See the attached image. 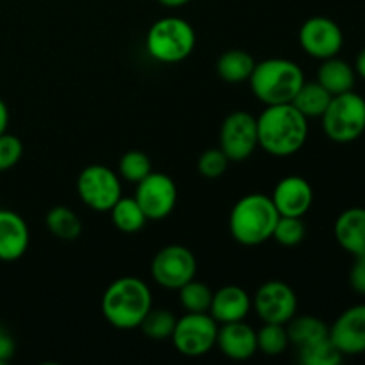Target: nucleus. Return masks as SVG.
<instances>
[{"instance_id":"14","label":"nucleus","mask_w":365,"mask_h":365,"mask_svg":"<svg viewBox=\"0 0 365 365\" xmlns=\"http://www.w3.org/2000/svg\"><path fill=\"white\" fill-rule=\"evenodd\" d=\"M330 339L344 356L365 353V303L346 309L330 327Z\"/></svg>"},{"instance_id":"10","label":"nucleus","mask_w":365,"mask_h":365,"mask_svg":"<svg viewBox=\"0 0 365 365\" xmlns=\"http://www.w3.org/2000/svg\"><path fill=\"white\" fill-rule=\"evenodd\" d=\"M220 148L234 163H241L259 148L257 118L246 110H235L223 120L220 128Z\"/></svg>"},{"instance_id":"30","label":"nucleus","mask_w":365,"mask_h":365,"mask_svg":"<svg viewBox=\"0 0 365 365\" xmlns=\"http://www.w3.org/2000/svg\"><path fill=\"white\" fill-rule=\"evenodd\" d=\"M152 160L141 150H130L123 153L118 164V175L130 184H139L145 177L152 173Z\"/></svg>"},{"instance_id":"11","label":"nucleus","mask_w":365,"mask_h":365,"mask_svg":"<svg viewBox=\"0 0 365 365\" xmlns=\"http://www.w3.org/2000/svg\"><path fill=\"white\" fill-rule=\"evenodd\" d=\"M252 303L262 323L287 324L298 312L294 289L282 280H267L260 285Z\"/></svg>"},{"instance_id":"19","label":"nucleus","mask_w":365,"mask_h":365,"mask_svg":"<svg viewBox=\"0 0 365 365\" xmlns=\"http://www.w3.org/2000/svg\"><path fill=\"white\" fill-rule=\"evenodd\" d=\"M334 235L339 246L349 255H365V209L351 207L341 212L334 225Z\"/></svg>"},{"instance_id":"18","label":"nucleus","mask_w":365,"mask_h":365,"mask_svg":"<svg viewBox=\"0 0 365 365\" xmlns=\"http://www.w3.org/2000/svg\"><path fill=\"white\" fill-rule=\"evenodd\" d=\"M252 310V296L239 285H225L212 296L209 314L220 324L245 321Z\"/></svg>"},{"instance_id":"3","label":"nucleus","mask_w":365,"mask_h":365,"mask_svg":"<svg viewBox=\"0 0 365 365\" xmlns=\"http://www.w3.org/2000/svg\"><path fill=\"white\" fill-rule=\"evenodd\" d=\"M280 217L271 196L250 192L239 198L232 207L228 228L235 242L242 246H259L273 237V230Z\"/></svg>"},{"instance_id":"21","label":"nucleus","mask_w":365,"mask_h":365,"mask_svg":"<svg viewBox=\"0 0 365 365\" xmlns=\"http://www.w3.org/2000/svg\"><path fill=\"white\" fill-rule=\"evenodd\" d=\"M255 64L257 61L252 53L241 48H232L221 53L216 63V71L221 81L228 84H242L250 81Z\"/></svg>"},{"instance_id":"28","label":"nucleus","mask_w":365,"mask_h":365,"mask_svg":"<svg viewBox=\"0 0 365 365\" xmlns=\"http://www.w3.org/2000/svg\"><path fill=\"white\" fill-rule=\"evenodd\" d=\"M177 324V317L166 309H150L141 323V331L152 341H166L171 339Z\"/></svg>"},{"instance_id":"2","label":"nucleus","mask_w":365,"mask_h":365,"mask_svg":"<svg viewBox=\"0 0 365 365\" xmlns=\"http://www.w3.org/2000/svg\"><path fill=\"white\" fill-rule=\"evenodd\" d=\"M152 291L138 277H121L106 289L102 296V314L118 330H135L152 309Z\"/></svg>"},{"instance_id":"5","label":"nucleus","mask_w":365,"mask_h":365,"mask_svg":"<svg viewBox=\"0 0 365 365\" xmlns=\"http://www.w3.org/2000/svg\"><path fill=\"white\" fill-rule=\"evenodd\" d=\"M145 46L148 56L157 63L177 64L192 53L196 32L184 18L164 16L148 29Z\"/></svg>"},{"instance_id":"38","label":"nucleus","mask_w":365,"mask_h":365,"mask_svg":"<svg viewBox=\"0 0 365 365\" xmlns=\"http://www.w3.org/2000/svg\"><path fill=\"white\" fill-rule=\"evenodd\" d=\"M189 2L191 0H159V4H163L164 7H182Z\"/></svg>"},{"instance_id":"23","label":"nucleus","mask_w":365,"mask_h":365,"mask_svg":"<svg viewBox=\"0 0 365 365\" xmlns=\"http://www.w3.org/2000/svg\"><path fill=\"white\" fill-rule=\"evenodd\" d=\"M45 225L50 234L59 241H77L82 234V221L75 210L66 205H56L46 212Z\"/></svg>"},{"instance_id":"13","label":"nucleus","mask_w":365,"mask_h":365,"mask_svg":"<svg viewBox=\"0 0 365 365\" xmlns=\"http://www.w3.org/2000/svg\"><path fill=\"white\" fill-rule=\"evenodd\" d=\"M299 46L314 59H330L339 56L344 46V34L335 20L328 16H312L303 21L298 32Z\"/></svg>"},{"instance_id":"17","label":"nucleus","mask_w":365,"mask_h":365,"mask_svg":"<svg viewBox=\"0 0 365 365\" xmlns=\"http://www.w3.org/2000/svg\"><path fill=\"white\" fill-rule=\"evenodd\" d=\"M216 346L225 356L230 360H248L255 355L257 349V330H253L245 321L223 323L217 328Z\"/></svg>"},{"instance_id":"29","label":"nucleus","mask_w":365,"mask_h":365,"mask_svg":"<svg viewBox=\"0 0 365 365\" xmlns=\"http://www.w3.org/2000/svg\"><path fill=\"white\" fill-rule=\"evenodd\" d=\"M289 348V335L285 324L264 323L257 331V349L267 356H278Z\"/></svg>"},{"instance_id":"1","label":"nucleus","mask_w":365,"mask_h":365,"mask_svg":"<svg viewBox=\"0 0 365 365\" xmlns=\"http://www.w3.org/2000/svg\"><path fill=\"white\" fill-rule=\"evenodd\" d=\"M259 146L273 157H291L305 146L309 118L292 103L266 106L257 118Z\"/></svg>"},{"instance_id":"33","label":"nucleus","mask_w":365,"mask_h":365,"mask_svg":"<svg viewBox=\"0 0 365 365\" xmlns=\"http://www.w3.org/2000/svg\"><path fill=\"white\" fill-rule=\"evenodd\" d=\"M24 155V143L14 134L4 132L0 135V173L11 170L20 163Z\"/></svg>"},{"instance_id":"35","label":"nucleus","mask_w":365,"mask_h":365,"mask_svg":"<svg viewBox=\"0 0 365 365\" xmlns=\"http://www.w3.org/2000/svg\"><path fill=\"white\" fill-rule=\"evenodd\" d=\"M14 351H16V344H14L13 335L0 324V365L9 362L14 356Z\"/></svg>"},{"instance_id":"34","label":"nucleus","mask_w":365,"mask_h":365,"mask_svg":"<svg viewBox=\"0 0 365 365\" xmlns=\"http://www.w3.org/2000/svg\"><path fill=\"white\" fill-rule=\"evenodd\" d=\"M349 285L356 294L365 296V255L355 257V262L349 271Z\"/></svg>"},{"instance_id":"37","label":"nucleus","mask_w":365,"mask_h":365,"mask_svg":"<svg viewBox=\"0 0 365 365\" xmlns=\"http://www.w3.org/2000/svg\"><path fill=\"white\" fill-rule=\"evenodd\" d=\"M355 71H356V75H360V77L365 81V48L359 53V57H356Z\"/></svg>"},{"instance_id":"16","label":"nucleus","mask_w":365,"mask_h":365,"mask_svg":"<svg viewBox=\"0 0 365 365\" xmlns=\"http://www.w3.org/2000/svg\"><path fill=\"white\" fill-rule=\"evenodd\" d=\"M31 245L29 225L20 214L0 209V260L14 262L27 253Z\"/></svg>"},{"instance_id":"9","label":"nucleus","mask_w":365,"mask_h":365,"mask_svg":"<svg viewBox=\"0 0 365 365\" xmlns=\"http://www.w3.org/2000/svg\"><path fill=\"white\" fill-rule=\"evenodd\" d=\"M198 260L195 253L182 245H170L155 253L150 266L153 282L170 291H178L182 285L196 278Z\"/></svg>"},{"instance_id":"27","label":"nucleus","mask_w":365,"mask_h":365,"mask_svg":"<svg viewBox=\"0 0 365 365\" xmlns=\"http://www.w3.org/2000/svg\"><path fill=\"white\" fill-rule=\"evenodd\" d=\"M298 356L303 365H339L344 360V355L339 351L330 337L299 348Z\"/></svg>"},{"instance_id":"36","label":"nucleus","mask_w":365,"mask_h":365,"mask_svg":"<svg viewBox=\"0 0 365 365\" xmlns=\"http://www.w3.org/2000/svg\"><path fill=\"white\" fill-rule=\"evenodd\" d=\"M7 125H9V109H7L6 102L0 98V135L7 132Z\"/></svg>"},{"instance_id":"20","label":"nucleus","mask_w":365,"mask_h":365,"mask_svg":"<svg viewBox=\"0 0 365 365\" xmlns=\"http://www.w3.org/2000/svg\"><path fill=\"white\" fill-rule=\"evenodd\" d=\"M317 82L331 96L353 91L356 82L355 66H351L348 61L341 59L339 56L321 61V66L317 70Z\"/></svg>"},{"instance_id":"7","label":"nucleus","mask_w":365,"mask_h":365,"mask_svg":"<svg viewBox=\"0 0 365 365\" xmlns=\"http://www.w3.org/2000/svg\"><path fill=\"white\" fill-rule=\"evenodd\" d=\"M77 195L95 212H109L121 198V178L103 164L86 166L77 177Z\"/></svg>"},{"instance_id":"31","label":"nucleus","mask_w":365,"mask_h":365,"mask_svg":"<svg viewBox=\"0 0 365 365\" xmlns=\"http://www.w3.org/2000/svg\"><path fill=\"white\" fill-rule=\"evenodd\" d=\"M307 235V227L303 223V217H291V216H280L277 221V227L273 230V237L278 245L287 246H298L303 242Z\"/></svg>"},{"instance_id":"4","label":"nucleus","mask_w":365,"mask_h":365,"mask_svg":"<svg viewBox=\"0 0 365 365\" xmlns=\"http://www.w3.org/2000/svg\"><path fill=\"white\" fill-rule=\"evenodd\" d=\"M250 88L264 106L291 103L305 82L302 66L284 57H269L255 64Z\"/></svg>"},{"instance_id":"15","label":"nucleus","mask_w":365,"mask_h":365,"mask_svg":"<svg viewBox=\"0 0 365 365\" xmlns=\"http://www.w3.org/2000/svg\"><path fill=\"white\" fill-rule=\"evenodd\" d=\"M280 216L303 217L314 203V189L307 178L299 175H289L282 178L271 195Z\"/></svg>"},{"instance_id":"26","label":"nucleus","mask_w":365,"mask_h":365,"mask_svg":"<svg viewBox=\"0 0 365 365\" xmlns=\"http://www.w3.org/2000/svg\"><path fill=\"white\" fill-rule=\"evenodd\" d=\"M212 289L207 284H203V282L195 280V278L178 289V302L184 307L185 312H209L210 303H212Z\"/></svg>"},{"instance_id":"22","label":"nucleus","mask_w":365,"mask_h":365,"mask_svg":"<svg viewBox=\"0 0 365 365\" xmlns=\"http://www.w3.org/2000/svg\"><path fill=\"white\" fill-rule=\"evenodd\" d=\"M289 344L296 348H305L317 341L330 337V327L316 316H294L287 324Z\"/></svg>"},{"instance_id":"24","label":"nucleus","mask_w":365,"mask_h":365,"mask_svg":"<svg viewBox=\"0 0 365 365\" xmlns=\"http://www.w3.org/2000/svg\"><path fill=\"white\" fill-rule=\"evenodd\" d=\"M331 95L319 82H303L299 91L292 98V106L305 118H321L330 103Z\"/></svg>"},{"instance_id":"12","label":"nucleus","mask_w":365,"mask_h":365,"mask_svg":"<svg viewBox=\"0 0 365 365\" xmlns=\"http://www.w3.org/2000/svg\"><path fill=\"white\" fill-rule=\"evenodd\" d=\"M134 198L145 210L146 217L153 221H160L170 216L177 207L178 189L173 178L160 171H152L148 177L135 184Z\"/></svg>"},{"instance_id":"6","label":"nucleus","mask_w":365,"mask_h":365,"mask_svg":"<svg viewBox=\"0 0 365 365\" xmlns=\"http://www.w3.org/2000/svg\"><path fill=\"white\" fill-rule=\"evenodd\" d=\"M321 121L330 141L339 145L356 141L365 132V98L355 91L331 96Z\"/></svg>"},{"instance_id":"25","label":"nucleus","mask_w":365,"mask_h":365,"mask_svg":"<svg viewBox=\"0 0 365 365\" xmlns=\"http://www.w3.org/2000/svg\"><path fill=\"white\" fill-rule=\"evenodd\" d=\"M109 212L114 227L123 234H138L146 227V221H148L145 210L141 209L135 198H123L121 196Z\"/></svg>"},{"instance_id":"32","label":"nucleus","mask_w":365,"mask_h":365,"mask_svg":"<svg viewBox=\"0 0 365 365\" xmlns=\"http://www.w3.org/2000/svg\"><path fill=\"white\" fill-rule=\"evenodd\" d=\"M228 164L230 159L225 155L223 150L217 146V148H209L200 155L198 159V171L202 177L209 178V180H216V178L223 177L228 170Z\"/></svg>"},{"instance_id":"8","label":"nucleus","mask_w":365,"mask_h":365,"mask_svg":"<svg viewBox=\"0 0 365 365\" xmlns=\"http://www.w3.org/2000/svg\"><path fill=\"white\" fill-rule=\"evenodd\" d=\"M217 328L220 323L209 312H185L177 319L171 341L180 355L198 359L216 348Z\"/></svg>"}]
</instances>
